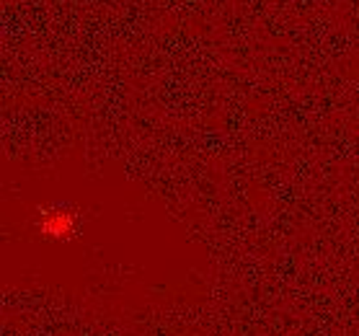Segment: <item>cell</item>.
<instances>
[{
    "instance_id": "1",
    "label": "cell",
    "mask_w": 359,
    "mask_h": 336,
    "mask_svg": "<svg viewBox=\"0 0 359 336\" xmlns=\"http://www.w3.org/2000/svg\"><path fill=\"white\" fill-rule=\"evenodd\" d=\"M39 230L47 238H55V241L70 238L75 233V217L67 210H47V213H41Z\"/></svg>"
}]
</instances>
